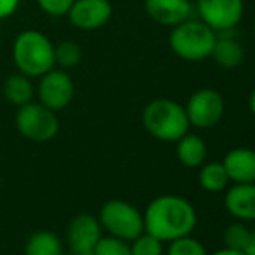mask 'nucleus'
Segmentation results:
<instances>
[{"instance_id": "1", "label": "nucleus", "mask_w": 255, "mask_h": 255, "mask_svg": "<svg viewBox=\"0 0 255 255\" xmlns=\"http://www.w3.org/2000/svg\"><path fill=\"white\" fill-rule=\"evenodd\" d=\"M142 217L144 231L163 243L191 235L198 224V214L193 203L177 195L156 196L148 203Z\"/></svg>"}, {"instance_id": "2", "label": "nucleus", "mask_w": 255, "mask_h": 255, "mask_svg": "<svg viewBox=\"0 0 255 255\" xmlns=\"http://www.w3.org/2000/svg\"><path fill=\"white\" fill-rule=\"evenodd\" d=\"M12 61L19 73L38 78L56 66L54 44L42 31L24 30L12 44Z\"/></svg>"}, {"instance_id": "3", "label": "nucleus", "mask_w": 255, "mask_h": 255, "mask_svg": "<svg viewBox=\"0 0 255 255\" xmlns=\"http://www.w3.org/2000/svg\"><path fill=\"white\" fill-rule=\"evenodd\" d=\"M142 125L158 141L177 142L191 124L184 106L170 99H154L142 110Z\"/></svg>"}, {"instance_id": "4", "label": "nucleus", "mask_w": 255, "mask_h": 255, "mask_svg": "<svg viewBox=\"0 0 255 255\" xmlns=\"http://www.w3.org/2000/svg\"><path fill=\"white\" fill-rule=\"evenodd\" d=\"M217 33L203 21H182L170 31V49L184 61H203L210 57Z\"/></svg>"}, {"instance_id": "5", "label": "nucleus", "mask_w": 255, "mask_h": 255, "mask_svg": "<svg viewBox=\"0 0 255 255\" xmlns=\"http://www.w3.org/2000/svg\"><path fill=\"white\" fill-rule=\"evenodd\" d=\"M99 224L115 238L132 242L144 233V217L125 200H108L99 210Z\"/></svg>"}, {"instance_id": "6", "label": "nucleus", "mask_w": 255, "mask_h": 255, "mask_svg": "<svg viewBox=\"0 0 255 255\" xmlns=\"http://www.w3.org/2000/svg\"><path fill=\"white\" fill-rule=\"evenodd\" d=\"M16 128L23 137L33 142H47L59 132V118L56 111L42 103L30 101L17 108Z\"/></svg>"}, {"instance_id": "7", "label": "nucleus", "mask_w": 255, "mask_h": 255, "mask_svg": "<svg viewBox=\"0 0 255 255\" xmlns=\"http://www.w3.org/2000/svg\"><path fill=\"white\" fill-rule=\"evenodd\" d=\"M38 85L35 89L38 96V103L47 106L52 111H61L73 101L75 96V84L73 78L70 77L68 71L63 68H56L49 70L42 77H38Z\"/></svg>"}, {"instance_id": "8", "label": "nucleus", "mask_w": 255, "mask_h": 255, "mask_svg": "<svg viewBox=\"0 0 255 255\" xmlns=\"http://www.w3.org/2000/svg\"><path fill=\"white\" fill-rule=\"evenodd\" d=\"M189 124L198 128H210L221 122L224 115V99L214 89L196 91L186 104Z\"/></svg>"}, {"instance_id": "9", "label": "nucleus", "mask_w": 255, "mask_h": 255, "mask_svg": "<svg viewBox=\"0 0 255 255\" xmlns=\"http://www.w3.org/2000/svg\"><path fill=\"white\" fill-rule=\"evenodd\" d=\"M198 12L212 30H233L243 16V0H198Z\"/></svg>"}, {"instance_id": "10", "label": "nucleus", "mask_w": 255, "mask_h": 255, "mask_svg": "<svg viewBox=\"0 0 255 255\" xmlns=\"http://www.w3.org/2000/svg\"><path fill=\"white\" fill-rule=\"evenodd\" d=\"M66 16L77 30L92 31L110 21L113 16V7L110 0H75Z\"/></svg>"}, {"instance_id": "11", "label": "nucleus", "mask_w": 255, "mask_h": 255, "mask_svg": "<svg viewBox=\"0 0 255 255\" xmlns=\"http://www.w3.org/2000/svg\"><path fill=\"white\" fill-rule=\"evenodd\" d=\"M103 228L99 219L91 214H80L66 228V240L73 255H91L101 238Z\"/></svg>"}, {"instance_id": "12", "label": "nucleus", "mask_w": 255, "mask_h": 255, "mask_svg": "<svg viewBox=\"0 0 255 255\" xmlns=\"http://www.w3.org/2000/svg\"><path fill=\"white\" fill-rule=\"evenodd\" d=\"M224 207L231 217L242 222L255 221V182H243L226 188Z\"/></svg>"}, {"instance_id": "13", "label": "nucleus", "mask_w": 255, "mask_h": 255, "mask_svg": "<svg viewBox=\"0 0 255 255\" xmlns=\"http://www.w3.org/2000/svg\"><path fill=\"white\" fill-rule=\"evenodd\" d=\"M144 9L153 21L165 26H175L189 17V0H144Z\"/></svg>"}, {"instance_id": "14", "label": "nucleus", "mask_w": 255, "mask_h": 255, "mask_svg": "<svg viewBox=\"0 0 255 255\" xmlns=\"http://www.w3.org/2000/svg\"><path fill=\"white\" fill-rule=\"evenodd\" d=\"M229 182L243 184L255 182V149L252 148H235L226 153L222 160Z\"/></svg>"}, {"instance_id": "15", "label": "nucleus", "mask_w": 255, "mask_h": 255, "mask_svg": "<svg viewBox=\"0 0 255 255\" xmlns=\"http://www.w3.org/2000/svg\"><path fill=\"white\" fill-rule=\"evenodd\" d=\"M177 158L184 167L188 168H198L203 165L205 158H207V144L200 135L196 134H184L177 141V148H175Z\"/></svg>"}, {"instance_id": "16", "label": "nucleus", "mask_w": 255, "mask_h": 255, "mask_svg": "<svg viewBox=\"0 0 255 255\" xmlns=\"http://www.w3.org/2000/svg\"><path fill=\"white\" fill-rule=\"evenodd\" d=\"M3 98L12 106H23L28 104L35 96V87L31 84V78L23 73H14L7 77V80L2 85Z\"/></svg>"}, {"instance_id": "17", "label": "nucleus", "mask_w": 255, "mask_h": 255, "mask_svg": "<svg viewBox=\"0 0 255 255\" xmlns=\"http://www.w3.org/2000/svg\"><path fill=\"white\" fill-rule=\"evenodd\" d=\"M243 49L240 45V42L233 37H221L215 40V45L212 49L210 57H214V61L222 68H236L242 64L243 61Z\"/></svg>"}, {"instance_id": "18", "label": "nucleus", "mask_w": 255, "mask_h": 255, "mask_svg": "<svg viewBox=\"0 0 255 255\" xmlns=\"http://www.w3.org/2000/svg\"><path fill=\"white\" fill-rule=\"evenodd\" d=\"M198 184L202 186L207 193H222L229 186V177L226 172L222 161H212V163H205L200 168L198 174Z\"/></svg>"}, {"instance_id": "19", "label": "nucleus", "mask_w": 255, "mask_h": 255, "mask_svg": "<svg viewBox=\"0 0 255 255\" xmlns=\"http://www.w3.org/2000/svg\"><path fill=\"white\" fill-rule=\"evenodd\" d=\"M24 255H63V243L51 231H37L26 240Z\"/></svg>"}, {"instance_id": "20", "label": "nucleus", "mask_w": 255, "mask_h": 255, "mask_svg": "<svg viewBox=\"0 0 255 255\" xmlns=\"http://www.w3.org/2000/svg\"><path fill=\"white\" fill-rule=\"evenodd\" d=\"M54 61L56 66L63 70L75 68L82 61V47L75 40H63L54 45Z\"/></svg>"}, {"instance_id": "21", "label": "nucleus", "mask_w": 255, "mask_h": 255, "mask_svg": "<svg viewBox=\"0 0 255 255\" xmlns=\"http://www.w3.org/2000/svg\"><path fill=\"white\" fill-rule=\"evenodd\" d=\"M167 255H208V252L200 240L188 235L174 242H168Z\"/></svg>"}, {"instance_id": "22", "label": "nucleus", "mask_w": 255, "mask_h": 255, "mask_svg": "<svg viewBox=\"0 0 255 255\" xmlns=\"http://www.w3.org/2000/svg\"><path fill=\"white\" fill-rule=\"evenodd\" d=\"M130 255H163V242L144 231L130 242Z\"/></svg>"}, {"instance_id": "23", "label": "nucleus", "mask_w": 255, "mask_h": 255, "mask_svg": "<svg viewBox=\"0 0 255 255\" xmlns=\"http://www.w3.org/2000/svg\"><path fill=\"white\" fill-rule=\"evenodd\" d=\"M249 236H250V229L247 228L245 222H235V224H229L224 231V247L233 250H242L245 249L247 242H249Z\"/></svg>"}, {"instance_id": "24", "label": "nucleus", "mask_w": 255, "mask_h": 255, "mask_svg": "<svg viewBox=\"0 0 255 255\" xmlns=\"http://www.w3.org/2000/svg\"><path fill=\"white\" fill-rule=\"evenodd\" d=\"M92 255H130V242L115 238V236H101L96 243Z\"/></svg>"}, {"instance_id": "25", "label": "nucleus", "mask_w": 255, "mask_h": 255, "mask_svg": "<svg viewBox=\"0 0 255 255\" xmlns=\"http://www.w3.org/2000/svg\"><path fill=\"white\" fill-rule=\"evenodd\" d=\"M75 0H37V5L44 10L45 14L54 17L66 16L68 9L71 7Z\"/></svg>"}, {"instance_id": "26", "label": "nucleus", "mask_w": 255, "mask_h": 255, "mask_svg": "<svg viewBox=\"0 0 255 255\" xmlns=\"http://www.w3.org/2000/svg\"><path fill=\"white\" fill-rule=\"evenodd\" d=\"M21 0H0V19L10 17L19 7Z\"/></svg>"}, {"instance_id": "27", "label": "nucleus", "mask_w": 255, "mask_h": 255, "mask_svg": "<svg viewBox=\"0 0 255 255\" xmlns=\"http://www.w3.org/2000/svg\"><path fill=\"white\" fill-rule=\"evenodd\" d=\"M243 254H245V255H255V229H254V231L250 229L249 242H247L245 249H243Z\"/></svg>"}, {"instance_id": "28", "label": "nucleus", "mask_w": 255, "mask_h": 255, "mask_svg": "<svg viewBox=\"0 0 255 255\" xmlns=\"http://www.w3.org/2000/svg\"><path fill=\"white\" fill-rule=\"evenodd\" d=\"M208 255H245V254H243L242 250H233V249H228V247H224V249H219L217 252L208 254Z\"/></svg>"}, {"instance_id": "29", "label": "nucleus", "mask_w": 255, "mask_h": 255, "mask_svg": "<svg viewBox=\"0 0 255 255\" xmlns=\"http://www.w3.org/2000/svg\"><path fill=\"white\" fill-rule=\"evenodd\" d=\"M249 106H250V111L254 113L255 117V89L252 92H250V98H249Z\"/></svg>"}, {"instance_id": "30", "label": "nucleus", "mask_w": 255, "mask_h": 255, "mask_svg": "<svg viewBox=\"0 0 255 255\" xmlns=\"http://www.w3.org/2000/svg\"><path fill=\"white\" fill-rule=\"evenodd\" d=\"M254 33H255V24H254Z\"/></svg>"}, {"instance_id": "31", "label": "nucleus", "mask_w": 255, "mask_h": 255, "mask_svg": "<svg viewBox=\"0 0 255 255\" xmlns=\"http://www.w3.org/2000/svg\"><path fill=\"white\" fill-rule=\"evenodd\" d=\"M91 255H92V254H91Z\"/></svg>"}]
</instances>
